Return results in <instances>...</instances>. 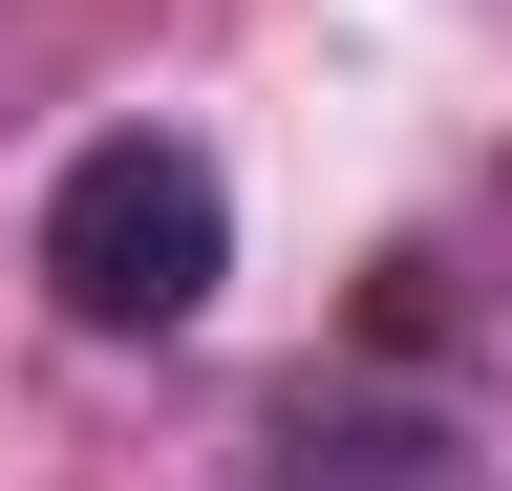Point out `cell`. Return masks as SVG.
<instances>
[{
	"instance_id": "obj_1",
	"label": "cell",
	"mask_w": 512,
	"mask_h": 491,
	"mask_svg": "<svg viewBox=\"0 0 512 491\" xmlns=\"http://www.w3.org/2000/svg\"><path fill=\"white\" fill-rule=\"evenodd\" d=\"M214 278H235V171L192 129H86L43 171V299L86 342H192Z\"/></svg>"
}]
</instances>
